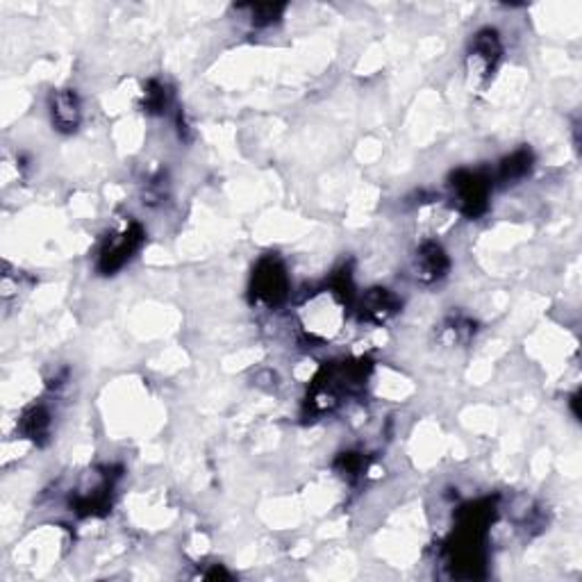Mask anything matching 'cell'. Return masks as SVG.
<instances>
[{
  "mask_svg": "<svg viewBox=\"0 0 582 582\" xmlns=\"http://www.w3.org/2000/svg\"><path fill=\"white\" fill-rule=\"evenodd\" d=\"M398 307V300H396L394 294H389L386 289H373L364 296L362 303V314L368 318V321H386L391 314Z\"/></svg>",
  "mask_w": 582,
  "mask_h": 582,
  "instance_id": "obj_5",
  "label": "cell"
},
{
  "mask_svg": "<svg viewBox=\"0 0 582 582\" xmlns=\"http://www.w3.org/2000/svg\"><path fill=\"white\" fill-rule=\"evenodd\" d=\"M257 294L266 300H276L285 294V276L277 266L268 264L257 276Z\"/></svg>",
  "mask_w": 582,
  "mask_h": 582,
  "instance_id": "obj_6",
  "label": "cell"
},
{
  "mask_svg": "<svg viewBox=\"0 0 582 582\" xmlns=\"http://www.w3.org/2000/svg\"><path fill=\"white\" fill-rule=\"evenodd\" d=\"M498 57H500L498 35H496L494 30L477 32L476 41H473L471 57H468L471 73H476L477 77H487L491 73V68H494V64L498 62Z\"/></svg>",
  "mask_w": 582,
  "mask_h": 582,
  "instance_id": "obj_2",
  "label": "cell"
},
{
  "mask_svg": "<svg viewBox=\"0 0 582 582\" xmlns=\"http://www.w3.org/2000/svg\"><path fill=\"white\" fill-rule=\"evenodd\" d=\"M50 114H53V123L64 132H73L80 125L82 109L80 100H77L75 91H57L53 95V105H50Z\"/></svg>",
  "mask_w": 582,
  "mask_h": 582,
  "instance_id": "obj_4",
  "label": "cell"
},
{
  "mask_svg": "<svg viewBox=\"0 0 582 582\" xmlns=\"http://www.w3.org/2000/svg\"><path fill=\"white\" fill-rule=\"evenodd\" d=\"M414 268H416V277L423 282H435L439 280L441 276H446L448 271V257L441 250L439 244H423L416 253V262H414Z\"/></svg>",
  "mask_w": 582,
  "mask_h": 582,
  "instance_id": "obj_3",
  "label": "cell"
},
{
  "mask_svg": "<svg viewBox=\"0 0 582 582\" xmlns=\"http://www.w3.org/2000/svg\"><path fill=\"white\" fill-rule=\"evenodd\" d=\"M139 230L135 226L109 235L103 248H100V266L105 271H114V268L123 266L127 257L136 250V246H139Z\"/></svg>",
  "mask_w": 582,
  "mask_h": 582,
  "instance_id": "obj_1",
  "label": "cell"
}]
</instances>
